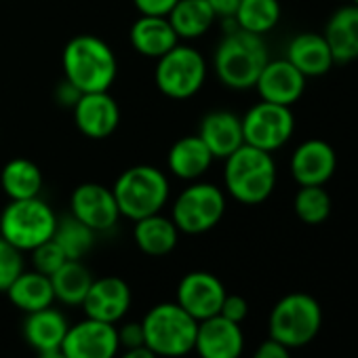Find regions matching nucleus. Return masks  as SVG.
Returning <instances> with one entry per match:
<instances>
[{
    "mask_svg": "<svg viewBox=\"0 0 358 358\" xmlns=\"http://www.w3.org/2000/svg\"><path fill=\"white\" fill-rule=\"evenodd\" d=\"M213 160H215L213 154L209 152V148L199 135L177 139L166 154V166L171 175L184 179V182H196V179H201L209 171Z\"/></svg>",
    "mask_w": 358,
    "mask_h": 358,
    "instance_id": "21",
    "label": "nucleus"
},
{
    "mask_svg": "<svg viewBox=\"0 0 358 358\" xmlns=\"http://www.w3.org/2000/svg\"><path fill=\"white\" fill-rule=\"evenodd\" d=\"M7 295H9V301L26 314L45 310V308L53 306V301H55L51 278L36 270H30V272L24 270L11 282V287L7 289Z\"/></svg>",
    "mask_w": 358,
    "mask_h": 358,
    "instance_id": "27",
    "label": "nucleus"
},
{
    "mask_svg": "<svg viewBox=\"0 0 358 358\" xmlns=\"http://www.w3.org/2000/svg\"><path fill=\"white\" fill-rule=\"evenodd\" d=\"M62 350L68 358H116L120 352L116 324L87 316L68 329Z\"/></svg>",
    "mask_w": 358,
    "mask_h": 358,
    "instance_id": "11",
    "label": "nucleus"
},
{
    "mask_svg": "<svg viewBox=\"0 0 358 358\" xmlns=\"http://www.w3.org/2000/svg\"><path fill=\"white\" fill-rule=\"evenodd\" d=\"M131 308V287L118 276L93 278V285L83 301V310L89 318L116 324L127 316Z\"/></svg>",
    "mask_w": 358,
    "mask_h": 358,
    "instance_id": "18",
    "label": "nucleus"
},
{
    "mask_svg": "<svg viewBox=\"0 0 358 358\" xmlns=\"http://www.w3.org/2000/svg\"><path fill=\"white\" fill-rule=\"evenodd\" d=\"M245 350V333L238 322L224 316H211L199 322L194 352L201 358H241Z\"/></svg>",
    "mask_w": 358,
    "mask_h": 358,
    "instance_id": "17",
    "label": "nucleus"
},
{
    "mask_svg": "<svg viewBox=\"0 0 358 358\" xmlns=\"http://www.w3.org/2000/svg\"><path fill=\"white\" fill-rule=\"evenodd\" d=\"M224 166V186L243 205H262L276 188V162L270 152L243 143Z\"/></svg>",
    "mask_w": 358,
    "mask_h": 358,
    "instance_id": "3",
    "label": "nucleus"
},
{
    "mask_svg": "<svg viewBox=\"0 0 358 358\" xmlns=\"http://www.w3.org/2000/svg\"><path fill=\"white\" fill-rule=\"evenodd\" d=\"M80 95H83V93H80L72 83H68L66 78L59 83V87H57V91H55V97H57L59 106H64V108H74Z\"/></svg>",
    "mask_w": 358,
    "mask_h": 358,
    "instance_id": "39",
    "label": "nucleus"
},
{
    "mask_svg": "<svg viewBox=\"0 0 358 358\" xmlns=\"http://www.w3.org/2000/svg\"><path fill=\"white\" fill-rule=\"evenodd\" d=\"M68 329H70L68 318L53 306L26 314L24 324H22L24 339L34 352H47V350L62 348Z\"/></svg>",
    "mask_w": 358,
    "mask_h": 358,
    "instance_id": "22",
    "label": "nucleus"
},
{
    "mask_svg": "<svg viewBox=\"0 0 358 358\" xmlns=\"http://www.w3.org/2000/svg\"><path fill=\"white\" fill-rule=\"evenodd\" d=\"M57 215L41 196L11 201L0 213V236L22 253L36 249L53 238Z\"/></svg>",
    "mask_w": 358,
    "mask_h": 358,
    "instance_id": "7",
    "label": "nucleus"
},
{
    "mask_svg": "<svg viewBox=\"0 0 358 358\" xmlns=\"http://www.w3.org/2000/svg\"><path fill=\"white\" fill-rule=\"evenodd\" d=\"M133 238L141 253L152 255V257H162V255H169L177 247L179 230L171 217L154 213L135 222Z\"/></svg>",
    "mask_w": 358,
    "mask_h": 358,
    "instance_id": "25",
    "label": "nucleus"
},
{
    "mask_svg": "<svg viewBox=\"0 0 358 358\" xmlns=\"http://www.w3.org/2000/svg\"><path fill=\"white\" fill-rule=\"evenodd\" d=\"M220 316L232 320V322H243L247 316H249V303L243 295H226L224 303H222V310H220Z\"/></svg>",
    "mask_w": 358,
    "mask_h": 358,
    "instance_id": "35",
    "label": "nucleus"
},
{
    "mask_svg": "<svg viewBox=\"0 0 358 358\" xmlns=\"http://www.w3.org/2000/svg\"><path fill=\"white\" fill-rule=\"evenodd\" d=\"M154 80L162 95L171 99L194 97L207 80V62L203 53L190 45H175L156 59Z\"/></svg>",
    "mask_w": 358,
    "mask_h": 358,
    "instance_id": "8",
    "label": "nucleus"
},
{
    "mask_svg": "<svg viewBox=\"0 0 358 358\" xmlns=\"http://www.w3.org/2000/svg\"><path fill=\"white\" fill-rule=\"evenodd\" d=\"M280 13L278 0H241L234 22L241 30L264 36L278 26Z\"/></svg>",
    "mask_w": 358,
    "mask_h": 358,
    "instance_id": "30",
    "label": "nucleus"
},
{
    "mask_svg": "<svg viewBox=\"0 0 358 358\" xmlns=\"http://www.w3.org/2000/svg\"><path fill=\"white\" fill-rule=\"evenodd\" d=\"M226 295L224 282L215 274L203 270L186 274L177 285V303L199 322L217 316Z\"/></svg>",
    "mask_w": 358,
    "mask_h": 358,
    "instance_id": "12",
    "label": "nucleus"
},
{
    "mask_svg": "<svg viewBox=\"0 0 358 358\" xmlns=\"http://www.w3.org/2000/svg\"><path fill=\"white\" fill-rule=\"evenodd\" d=\"M30 253H32L34 270L41 272V274H45V276H49V278L68 262L66 253L62 251V247H59L53 238L47 241V243H43V245H38V247L32 249Z\"/></svg>",
    "mask_w": 358,
    "mask_h": 358,
    "instance_id": "34",
    "label": "nucleus"
},
{
    "mask_svg": "<svg viewBox=\"0 0 358 358\" xmlns=\"http://www.w3.org/2000/svg\"><path fill=\"white\" fill-rule=\"evenodd\" d=\"M0 186L11 201L36 199L43 192V171L28 158H13L0 171Z\"/></svg>",
    "mask_w": 358,
    "mask_h": 358,
    "instance_id": "28",
    "label": "nucleus"
},
{
    "mask_svg": "<svg viewBox=\"0 0 358 358\" xmlns=\"http://www.w3.org/2000/svg\"><path fill=\"white\" fill-rule=\"evenodd\" d=\"M166 20L179 41H196L211 30L217 15L207 0H177Z\"/></svg>",
    "mask_w": 358,
    "mask_h": 358,
    "instance_id": "26",
    "label": "nucleus"
},
{
    "mask_svg": "<svg viewBox=\"0 0 358 358\" xmlns=\"http://www.w3.org/2000/svg\"><path fill=\"white\" fill-rule=\"evenodd\" d=\"M350 3H352V5H356V7H358V0H350Z\"/></svg>",
    "mask_w": 358,
    "mask_h": 358,
    "instance_id": "43",
    "label": "nucleus"
},
{
    "mask_svg": "<svg viewBox=\"0 0 358 358\" xmlns=\"http://www.w3.org/2000/svg\"><path fill=\"white\" fill-rule=\"evenodd\" d=\"M95 234L89 226L78 222L74 215H68L64 220H57V228L53 234V241L62 247L68 259L83 262V257L93 249Z\"/></svg>",
    "mask_w": 358,
    "mask_h": 358,
    "instance_id": "31",
    "label": "nucleus"
},
{
    "mask_svg": "<svg viewBox=\"0 0 358 358\" xmlns=\"http://www.w3.org/2000/svg\"><path fill=\"white\" fill-rule=\"evenodd\" d=\"M268 59L270 55L264 36L234 28L220 41L213 55V70L224 87L249 91L255 87Z\"/></svg>",
    "mask_w": 358,
    "mask_h": 358,
    "instance_id": "1",
    "label": "nucleus"
},
{
    "mask_svg": "<svg viewBox=\"0 0 358 358\" xmlns=\"http://www.w3.org/2000/svg\"><path fill=\"white\" fill-rule=\"evenodd\" d=\"M72 112L78 131L89 139L110 137L120 122V108L108 91L83 93Z\"/></svg>",
    "mask_w": 358,
    "mask_h": 358,
    "instance_id": "15",
    "label": "nucleus"
},
{
    "mask_svg": "<svg viewBox=\"0 0 358 358\" xmlns=\"http://www.w3.org/2000/svg\"><path fill=\"white\" fill-rule=\"evenodd\" d=\"M55 299L66 306H83L91 285L93 274L91 270L76 259H68L53 276H51Z\"/></svg>",
    "mask_w": 358,
    "mask_h": 358,
    "instance_id": "29",
    "label": "nucleus"
},
{
    "mask_svg": "<svg viewBox=\"0 0 358 358\" xmlns=\"http://www.w3.org/2000/svg\"><path fill=\"white\" fill-rule=\"evenodd\" d=\"M322 327V308L310 293H289L276 301L270 312L268 331L278 343L303 348L316 339Z\"/></svg>",
    "mask_w": 358,
    "mask_h": 358,
    "instance_id": "6",
    "label": "nucleus"
},
{
    "mask_svg": "<svg viewBox=\"0 0 358 358\" xmlns=\"http://www.w3.org/2000/svg\"><path fill=\"white\" fill-rule=\"evenodd\" d=\"M116 358H158L152 350H148L145 345H139V348H131V350H124L120 356Z\"/></svg>",
    "mask_w": 358,
    "mask_h": 358,
    "instance_id": "41",
    "label": "nucleus"
},
{
    "mask_svg": "<svg viewBox=\"0 0 358 358\" xmlns=\"http://www.w3.org/2000/svg\"><path fill=\"white\" fill-rule=\"evenodd\" d=\"M116 331H118V341H120V348L122 350H131V348L145 345L141 322H124L120 329L116 327Z\"/></svg>",
    "mask_w": 358,
    "mask_h": 358,
    "instance_id": "36",
    "label": "nucleus"
},
{
    "mask_svg": "<svg viewBox=\"0 0 358 358\" xmlns=\"http://www.w3.org/2000/svg\"><path fill=\"white\" fill-rule=\"evenodd\" d=\"M322 36L327 38L335 64L358 59V7L343 5L327 22Z\"/></svg>",
    "mask_w": 358,
    "mask_h": 358,
    "instance_id": "23",
    "label": "nucleus"
},
{
    "mask_svg": "<svg viewBox=\"0 0 358 358\" xmlns=\"http://www.w3.org/2000/svg\"><path fill=\"white\" fill-rule=\"evenodd\" d=\"M145 348L158 358H182L194 352L199 320L177 301L156 303L141 318Z\"/></svg>",
    "mask_w": 358,
    "mask_h": 358,
    "instance_id": "4",
    "label": "nucleus"
},
{
    "mask_svg": "<svg viewBox=\"0 0 358 358\" xmlns=\"http://www.w3.org/2000/svg\"><path fill=\"white\" fill-rule=\"evenodd\" d=\"M24 272V253L0 236V293H7L11 282Z\"/></svg>",
    "mask_w": 358,
    "mask_h": 358,
    "instance_id": "33",
    "label": "nucleus"
},
{
    "mask_svg": "<svg viewBox=\"0 0 358 358\" xmlns=\"http://www.w3.org/2000/svg\"><path fill=\"white\" fill-rule=\"evenodd\" d=\"M295 215L308 226H320L329 220L333 201L324 186H299L293 199Z\"/></svg>",
    "mask_w": 358,
    "mask_h": 358,
    "instance_id": "32",
    "label": "nucleus"
},
{
    "mask_svg": "<svg viewBox=\"0 0 358 358\" xmlns=\"http://www.w3.org/2000/svg\"><path fill=\"white\" fill-rule=\"evenodd\" d=\"M241 120L245 143L266 150L270 154L280 150L293 137L295 131V116L291 108L270 101L255 103Z\"/></svg>",
    "mask_w": 358,
    "mask_h": 358,
    "instance_id": "10",
    "label": "nucleus"
},
{
    "mask_svg": "<svg viewBox=\"0 0 358 358\" xmlns=\"http://www.w3.org/2000/svg\"><path fill=\"white\" fill-rule=\"evenodd\" d=\"M226 213V194L215 184L196 182L179 194L171 209V220L184 234H205L213 230Z\"/></svg>",
    "mask_w": 358,
    "mask_h": 358,
    "instance_id": "9",
    "label": "nucleus"
},
{
    "mask_svg": "<svg viewBox=\"0 0 358 358\" xmlns=\"http://www.w3.org/2000/svg\"><path fill=\"white\" fill-rule=\"evenodd\" d=\"M253 358H291V350L270 337V339H266V341H262L257 345Z\"/></svg>",
    "mask_w": 358,
    "mask_h": 358,
    "instance_id": "38",
    "label": "nucleus"
},
{
    "mask_svg": "<svg viewBox=\"0 0 358 358\" xmlns=\"http://www.w3.org/2000/svg\"><path fill=\"white\" fill-rule=\"evenodd\" d=\"M133 5L141 15L166 17L171 13V9L177 5V0H133Z\"/></svg>",
    "mask_w": 358,
    "mask_h": 358,
    "instance_id": "37",
    "label": "nucleus"
},
{
    "mask_svg": "<svg viewBox=\"0 0 358 358\" xmlns=\"http://www.w3.org/2000/svg\"><path fill=\"white\" fill-rule=\"evenodd\" d=\"M129 41L133 49L148 59H160L179 43L169 20L156 17V15H141L131 26Z\"/></svg>",
    "mask_w": 358,
    "mask_h": 358,
    "instance_id": "24",
    "label": "nucleus"
},
{
    "mask_svg": "<svg viewBox=\"0 0 358 358\" xmlns=\"http://www.w3.org/2000/svg\"><path fill=\"white\" fill-rule=\"evenodd\" d=\"M337 154L333 145L324 139H306L301 141L289 162L291 177L299 186H324L335 175Z\"/></svg>",
    "mask_w": 358,
    "mask_h": 358,
    "instance_id": "14",
    "label": "nucleus"
},
{
    "mask_svg": "<svg viewBox=\"0 0 358 358\" xmlns=\"http://www.w3.org/2000/svg\"><path fill=\"white\" fill-rule=\"evenodd\" d=\"M64 78L80 93L110 91L118 74V62L106 41L93 34L74 36L62 55Z\"/></svg>",
    "mask_w": 358,
    "mask_h": 358,
    "instance_id": "2",
    "label": "nucleus"
},
{
    "mask_svg": "<svg viewBox=\"0 0 358 358\" xmlns=\"http://www.w3.org/2000/svg\"><path fill=\"white\" fill-rule=\"evenodd\" d=\"M70 211L93 232H108L120 220L112 188H106L95 182H87L74 188L70 196Z\"/></svg>",
    "mask_w": 358,
    "mask_h": 358,
    "instance_id": "13",
    "label": "nucleus"
},
{
    "mask_svg": "<svg viewBox=\"0 0 358 358\" xmlns=\"http://www.w3.org/2000/svg\"><path fill=\"white\" fill-rule=\"evenodd\" d=\"M112 192L120 217L137 222L164 209L169 203L171 186L164 171L152 164H135L118 175Z\"/></svg>",
    "mask_w": 358,
    "mask_h": 358,
    "instance_id": "5",
    "label": "nucleus"
},
{
    "mask_svg": "<svg viewBox=\"0 0 358 358\" xmlns=\"http://www.w3.org/2000/svg\"><path fill=\"white\" fill-rule=\"evenodd\" d=\"M306 80L308 78L291 62L268 59L253 89H257L262 101L291 108L301 99L306 91Z\"/></svg>",
    "mask_w": 358,
    "mask_h": 358,
    "instance_id": "16",
    "label": "nucleus"
},
{
    "mask_svg": "<svg viewBox=\"0 0 358 358\" xmlns=\"http://www.w3.org/2000/svg\"><path fill=\"white\" fill-rule=\"evenodd\" d=\"M36 358H68L62 348L57 350H47V352H36Z\"/></svg>",
    "mask_w": 358,
    "mask_h": 358,
    "instance_id": "42",
    "label": "nucleus"
},
{
    "mask_svg": "<svg viewBox=\"0 0 358 358\" xmlns=\"http://www.w3.org/2000/svg\"><path fill=\"white\" fill-rule=\"evenodd\" d=\"M207 3L211 5V9L215 11L217 17L222 20H228V17H234L241 0H207Z\"/></svg>",
    "mask_w": 358,
    "mask_h": 358,
    "instance_id": "40",
    "label": "nucleus"
},
{
    "mask_svg": "<svg viewBox=\"0 0 358 358\" xmlns=\"http://www.w3.org/2000/svg\"><path fill=\"white\" fill-rule=\"evenodd\" d=\"M285 59L291 62L306 78L324 76L335 64L327 38L316 32H301L293 36L287 45Z\"/></svg>",
    "mask_w": 358,
    "mask_h": 358,
    "instance_id": "20",
    "label": "nucleus"
},
{
    "mask_svg": "<svg viewBox=\"0 0 358 358\" xmlns=\"http://www.w3.org/2000/svg\"><path fill=\"white\" fill-rule=\"evenodd\" d=\"M196 135L205 141L213 158H228L245 143L243 120L241 116L228 110H215L205 114Z\"/></svg>",
    "mask_w": 358,
    "mask_h": 358,
    "instance_id": "19",
    "label": "nucleus"
}]
</instances>
